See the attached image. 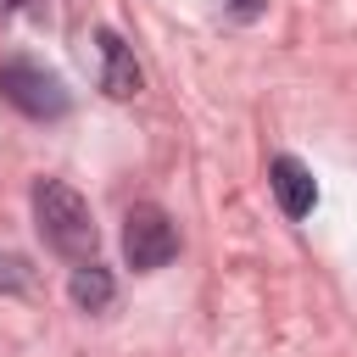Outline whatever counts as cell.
<instances>
[{
    "instance_id": "9",
    "label": "cell",
    "mask_w": 357,
    "mask_h": 357,
    "mask_svg": "<svg viewBox=\"0 0 357 357\" xmlns=\"http://www.w3.org/2000/svg\"><path fill=\"white\" fill-rule=\"evenodd\" d=\"M0 6H28V0H0Z\"/></svg>"
},
{
    "instance_id": "4",
    "label": "cell",
    "mask_w": 357,
    "mask_h": 357,
    "mask_svg": "<svg viewBox=\"0 0 357 357\" xmlns=\"http://www.w3.org/2000/svg\"><path fill=\"white\" fill-rule=\"evenodd\" d=\"M268 184H273L284 218H307V212L318 206V184H312L307 162H296V156H273V162H268Z\"/></svg>"
},
{
    "instance_id": "3",
    "label": "cell",
    "mask_w": 357,
    "mask_h": 357,
    "mask_svg": "<svg viewBox=\"0 0 357 357\" xmlns=\"http://www.w3.org/2000/svg\"><path fill=\"white\" fill-rule=\"evenodd\" d=\"M123 257H128L134 273L167 268V262L178 257V229H173V218H167L162 206H151V201L128 206V218H123Z\"/></svg>"
},
{
    "instance_id": "5",
    "label": "cell",
    "mask_w": 357,
    "mask_h": 357,
    "mask_svg": "<svg viewBox=\"0 0 357 357\" xmlns=\"http://www.w3.org/2000/svg\"><path fill=\"white\" fill-rule=\"evenodd\" d=\"M95 45H100V89L112 95V100H128V95H139V61H134V50L112 33V28H100L95 33Z\"/></svg>"
},
{
    "instance_id": "2",
    "label": "cell",
    "mask_w": 357,
    "mask_h": 357,
    "mask_svg": "<svg viewBox=\"0 0 357 357\" xmlns=\"http://www.w3.org/2000/svg\"><path fill=\"white\" fill-rule=\"evenodd\" d=\"M0 100H11V106H17L22 117H33V123H56V117L73 112V89H67L50 67L22 61V56L0 61Z\"/></svg>"
},
{
    "instance_id": "7",
    "label": "cell",
    "mask_w": 357,
    "mask_h": 357,
    "mask_svg": "<svg viewBox=\"0 0 357 357\" xmlns=\"http://www.w3.org/2000/svg\"><path fill=\"white\" fill-rule=\"evenodd\" d=\"M28 262L22 257H11V251H0V290H28Z\"/></svg>"
},
{
    "instance_id": "6",
    "label": "cell",
    "mask_w": 357,
    "mask_h": 357,
    "mask_svg": "<svg viewBox=\"0 0 357 357\" xmlns=\"http://www.w3.org/2000/svg\"><path fill=\"white\" fill-rule=\"evenodd\" d=\"M67 296H73V307H78V312H106V307H112V296H117V284H112V273H106L100 262H73Z\"/></svg>"
},
{
    "instance_id": "8",
    "label": "cell",
    "mask_w": 357,
    "mask_h": 357,
    "mask_svg": "<svg viewBox=\"0 0 357 357\" xmlns=\"http://www.w3.org/2000/svg\"><path fill=\"white\" fill-rule=\"evenodd\" d=\"M223 6H229V11H234V17H240V22H251V17H257V11H262V0H223Z\"/></svg>"
},
{
    "instance_id": "1",
    "label": "cell",
    "mask_w": 357,
    "mask_h": 357,
    "mask_svg": "<svg viewBox=\"0 0 357 357\" xmlns=\"http://www.w3.org/2000/svg\"><path fill=\"white\" fill-rule=\"evenodd\" d=\"M33 223H39L45 245H50L56 257H67V262H95L100 234H95L89 201H84L73 184H61V178H39V184H33Z\"/></svg>"
}]
</instances>
